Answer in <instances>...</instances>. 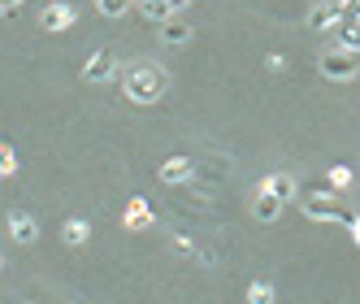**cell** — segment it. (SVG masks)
<instances>
[{
	"label": "cell",
	"instance_id": "obj_23",
	"mask_svg": "<svg viewBox=\"0 0 360 304\" xmlns=\"http://www.w3.org/2000/svg\"><path fill=\"white\" fill-rule=\"evenodd\" d=\"M18 5H22V0H18Z\"/></svg>",
	"mask_w": 360,
	"mask_h": 304
},
{
	"label": "cell",
	"instance_id": "obj_7",
	"mask_svg": "<svg viewBox=\"0 0 360 304\" xmlns=\"http://www.w3.org/2000/svg\"><path fill=\"white\" fill-rule=\"evenodd\" d=\"M39 27H44V31H65V27H74V9L57 0V5H48V9L39 13Z\"/></svg>",
	"mask_w": 360,
	"mask_h": 304
},
{
	"label": "cell",
	"instance_id": "obj_9",
	"mask_svg": "<svg viewBox=\"0 0 360 304\" xmlns=\"http://www.w3.org/2000/svg\"><path fill=\"white\" fill-rule=\"evenodd\" d=\"M195 174V165L187 161V157H169V161H161V179L165 183H187Z\"/></svg>",
	"mask_w": 360,
	"mask_h": 304
},
{
	"label": "cell",
	"instance_id": "obj_10",
	"mask_svg": "<svg viewBox=\"0 0 360 304\" xmlns=\"http://www.w3.org/2000/svg\"><path fill=\"white\" fill-rule=\"evenodd\" d=\"M161 39H165L169 48H178V44H187V39H191V22H178V18L161 22Z\"/></svg>",
	"mask_w": 360,
	"mask_h": 304
},
{
	"label": "cell",
	"instance_id": "obj_2",
	"mask_svg": "<svg viewBox=\"0 0 360 304\" xmlns=\"http://www.w3.org/2000/svg\"><path fill=\"white\" fill-rule=\"evenodd\" d=\"M321 74L330 83H347L360 74V53H352V48H330V53H321Z\"/></svg>",
	"mask_w": 360,
	"mask_h": 304
},
{
	"label": "cell",
	"instance_id": "obj_19",
	"mask_svg": "<svg viewBox=\"0 0 360 304\" xmlns=\"http://www.w3.org/2000/svg\"><path fill=\"white\" fill-rule=\"evenodd\" d=\"M330 183H334V187H347V183H352V170L334 165V170H330Z\"/></svg>",
	"mask_w": 360,
	"mask_h": 304
},
{
	"label": "cell",
	"instance_id": "obj_21",
	"mask_svg": "<svg viewBox=\"0 0 360 304\" xmlns=\"http://www.w3.org/2000/svg\"><path fill=\"white\" fill-rule=\"evenodd\" d=\"M169 5H174V13H178V9H187V5H191V0H169Z\"/></svg>",
	"mask_w": 360,
	"mask_h": 304
},
{
	"label": "cell",
	"instance_id": "obj_17",
	"mask_svg": "<svg viewBox=\"0 0 360 304\" xmlns=\"http://www.w3.org/2000/svg\"><path fill=\"white\" fill-rule=\"evenodd\" d=\"M248 300L269 304V300H274V287H269V283H252V287H248Z\"/></svg>",
	"mask_w": 360,
	"mask_h": 304
},
{
	"label": "cell",
	"instance_id": "obj_3",
	"mask_svg": "<svg viewBox=\"0 0 360 304\" xmlns=\"http://www.w3.org/2000/svg\"><path fill=\"white\" fill-rule=\"evenodd\" d=\"M304 213H308V217H317V222H347V226L356 222L352 213H343L339 205H334L330 196H313V200H304Z\"/></svg>",
	"mask_w": 360,
	"mask_h": 304
},
{
	"label": "cell",
	"instance_id": "obj_15",
	"mask_svg": "<svg viewBox=\"0 0 360 304\" xmlns=\"http://www.w3.org/2000/svg\"><path fill=\"white\" fill-rule=\"evenodd\" d=\"M339 44L352 48V53H360V22H356V18H347L343 27H339Z\"/></svg>",
	"mask_w": 360,
	"mask_h": 304
},
{
	"label": "cell",
	"instance_id": "obj_22",
	"mask_svg": "<svg viewBox=\"0 0 360 304\" xmlns=\"http://www.w3.org/2000/svg\"><path fill=\"white\" fill-rule=\"evenodd\" d=\"M139 5H143V0H139Z\"/></svg>",
	"mask_w": 360,
	"mask_h": 304
},
{
	"label": "cell",
	"instance_id": "obj_5",
	"mask_svg": "<svg viewBox=\"0 0 360 304\" xmlns=\"http://www.w3.org/2000/svg\"><path fill=\"white\" fill-rule=\"evenodd\" d=\"M343 13H347L343 0H334V5H313V9H308V27H313V31H330V27H339Z\"/></svg>",
	"mask_w": 360,
	"mask_h": 304
},
{
	"label": "cell",
	"instance_id": "obj_1",
	"mask_svg": "<svg viewBox=\"0 0 360 304\" xmlns=\"http://www.w3.org/2000/svg\"><path fill=\"white\" fill-rule=\"evenodd\" d=\"M122 91L131 105H157L161 91H165V74L157 65H135L122 74Z\"/></svg>",
	"mask_w": 360,
	"mask_h": 304
},
{
	"label": "cell",
	"instance_id": "obj_20",
	"mask_svg": "<svg viewBox=\"0 0 360 304\" xmlns=\"http://www.w3.org/2000/svg\"><path fill=\"white\" fill-rule=\"evenodd\" d=\"M265 65H269V70L278 74V70H287V57H278V53H269V57H265Z\"/></svg>",
	"mask_w": 360,
	"mask_h": 304
},
{
	"label": "cell",
	"instance_id": "obj_13",
	"mask_svg": "<svg viewBox=\"0 0 360 304\" xmlns=\"http://www.w3.org/2000/svg\"><path fill=\"white\" fill-rule=\"evenodd\" d=\"M152 222V209H148V200H131V205H126V226H131V231H139V226H148Z\"/></svg>",
	"mask_w": 360,
	"mask_h": 304
},
{
	"label": "cell",
	"instance_id": "obj_12",
	"mask_svg": "<svg viewBox=\"0 0 360 304\" xmlns=\"http://www.w3.org/2000/svg\"><path fill=\"white\" fill-rule=\"evenodd\" d=\"M265 191H274L278 200H291L300 187H295V179H291V174H269V179H265Z\"/></svg>",
	"mask_w": 360,
	"mask_h": 304
},
{
	"label": "cell",
	"instance_id": "obj_14",
	"mask_svg": "<svg viewBox=\"0 0 360 304\" xmlns=\"http://www.w3.org/2000/svg\"><path fill=\"white\" fill-rule=\"evenodd\" d=\"M143 18H152V22H169L174 18V5H169V0H143Z\"/></svg>",
	"mask_w": 360,
	"mask_h": 304
},
{
	"label": "cell",
	"instance_id": "obj_18",
	"mask_svg": "<svg viewBox=\"0 0 360 304\" xmlns=\"http://www.w3.org/2000/svg\"><path fill=\"white\" fill-rule=\"evenodd\" d=\"M13 170H18V157H13V148L5 144V148H0V174H5V179H9Z\"/></svg>",
	"mask_w": 360,
	"mask_h": 304
},
{
	"label": "cell",
	"instance_id": "obj_8",
	"mask_svg": "<svg viewBox=\"0 0 360 304\" xmlns=\"http://www.w3.org/2000/svg\"><path fill=\"white\" fill-rule=\"evenodd\" d=\"M9 235H13V243H35L39 239V226H35L31 213H13L9 217Z\"/></svg>",
	"mask_w": 360,
	"mask_h": 304
},
{
	"label": "cell",
	"instance_id": "obj_16",
	"mask_svg": "<svg viewBox=\"0 0 360 304\" xmlns=\"http://www.w3.org/2000/svg\"><path fill=\"white\" fill-rule=\"evenodd\" d=\"M96 9L105 13V18H122L126 9H131V0H96Z\"/></svg>",
	"mask_w": 360,
	"mask_h": 304
},
{
	"label": "cell",
	"instance_id": "obj_4",
	"mask_svg": "<svg viewBox=\"0 0 360 304\" xmlns=\"http://www.w3.org/2000/svg\"><path fill=\"white\" fill-rule=\"evenodd\" d=\"M113 74H117V61H113V53H105V48H100V53H91L87 65H83V79H87V83H109Z\"/></svg>",
	"mask_w": 360,
	"mask_h": 304
},
{
	"label": "cell",
	"instance_id": "obj_6",
	"mask_svg": "<svg viewBox=\"0 0 360 304\" xmlns=\"http://www.w3.org/2000/svg\"><path fill=\"white\" fill-rule=\"evenodd\" d=\"M282 205H287V200H278L274 191H265V187H261V196L252 200V217H256V222H278Z\"/></svg>",
	"mask_w": 360,
	"mask_h": 304
},
{
	"label": "cell",
	"instance_id": "obj_11",
	"mask_svg": "<svg viewBox=\"0 0 360 304\" xmlns=\"http://www.w3.org/2000/svg\"><path fill=\"white\" fill-rule=\"evenodd\" d=\"M87 235H91V226H87L83 217H70V222L61 226V239H65L70 248H79V243H87Z\"/></svg>",
	"mask_w": 360,
	"mask_h": 304
}]
</instances>
